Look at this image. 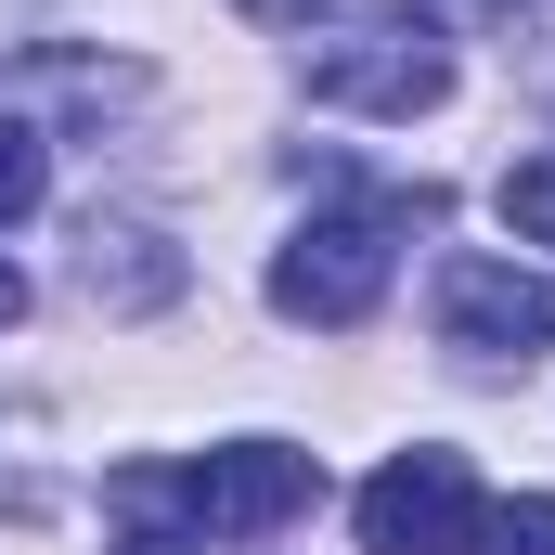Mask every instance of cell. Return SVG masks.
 <instances>
[{
    "mask_svg": "<svg viewBox=\"0 0 555 555\" xmlns=\"http://www.w3.org/2000/svg\"><path fill=\"white\" fill-rule=\"evenodd\" d=\"M310 491H323V465H310L297 439H220V452H194V465H130V478H117V504H130V517H181L194 543L284 530Z\"/></svg>",
    "mask_w": 555,
    "mask_h": 555,
    "instance_id": "cell-1",
    "label": "cell"
},
{
    "mask_svg": "<svg viewBox=\"0 0 555 555\" xmlns=\"http://www.w3.org/2000/svg\"><path fill=\"white\" fill-rule=\"evenodd\" d=\"M401 272V246H388V220L375 207H323V220H297L272 259V310L284 323H362L375 297Z\"/></svg>",
    "mask_w": 555,
    "mask_h": 555,
    "instance_id": "cell-2",
    "label": "cell"
},
{
    "mask_svg": "<svg viewBox=\"0 0 555 555\" xmlns=\"http://www.w3.org/2000/svg\"><path fill=\"white\" fill-rule=\"evenodd\" d=\"M310 91L349 104V117H426V104H452V39H439V26H349V39H310Z\"/></svg>",
    "mask_w": 555,
    "mask_h": 555,
    "instance_id": "cell-3",
    "label": "cell"
},
{
    "mask_svg": "<svg viewBox=\"0 0 555 555\" xmlns=\"http://www.w3.org/2000/svg\"><path fill=\"white\" fill-rule=\"evenodd\" d=\"M465 530H478L465 452H388L362 478V555H465Z\"/></svg>",
    "mask_w": 555,
    "mask_h": 555,
    "instance_id": "cell-4",
    "label": "cell"
},
{
    "mask_svg": "<svg viewBox=\"0 0 555 555\" xmlns=\"http://www.w3.org/2000/svg\"><path fill=\"white\" fill-rule=\"evenodd\" d=\"M439 336L452 349H543L555 336V284L465 246V259H439Z\"/></svg>",
    "mask_w": 555,
    "mask_h": 555,
    "instance_id": "cell-5",
    "label": "cell"
},
{
    "mask_svg": "<svg viewBox=\"0 0 555 555\" xmlns=\"http://www.w3.org/2000/svg\"><path fill=\"white\" fill-rule=\"evenodd\" d=\"M465 555H555V491H517V504H478Z\"/></svg>",
    "mask_w": 555,
    "mask_h": 555,
    "instance_id": "cell-6",
    "label": "cell"
},
{
    "mask_svg": "<svg viewBox=\"0 0 555 555\" xmlns=\"http://www.w3.org/2000/svg\"><path fill=\"white\" fill-rule=\"evenodd\" d=\"M39 194H52V142L26 130V117H0V220H26Z\"/></svg>",
    "mask_w": 555,
    "mask_h": 555,
    "instance_id": "cell-7",
    "label": "cell"
},
{
    "mask_svg": "<svg viewBox=\"0 0 555 555\" xmlns=\"http://www.w3.org/2000/svg\"><path fill=\"white\" fill-rule=\"evenodd\" d=\"M504 233H530V246H555V155H530V168H504Z\"/></svg>",
    "mask_w": 555,
    "mask_h": 555,
    "instance_id": "cell-8",
    "label": "cell"
},
{
    "mask_svg": "<svg viewBox=\"0 0 555 555\" xmlns=\"http://www.w3.org/2000/svg\"><path fill=\"white\" fill-rule=\"evenodd\" d=\"M117 555H207V543H194V530H130Z\"/></svg>",
    "mask_w": 555,
    "mask_h": 555,
    "instance_id": "cell-9",
    "label": "cell"
},
{
    "mask_svg": "<svg viewBox=\"0 0 555 555\" xmlns=\"http://www.w3.org/2000/svg\"><path fill=\"white\" fill-rule=\"evenodd\" d=\"M246 13H259V26H310L323 0H246Z\"/></svg>",
    "mask_w": 555,
    "mask_h": 555,
    "instance_id": "cell-10",
    "label": "cell"
},
{
    "mask_svg": "<svg viewBox=\"0 0 555 555\" xmlns=\"http://www.w3.org/2000/svg\"><path fill=\"white\" fill-rule=\"evenodd\" d=\"M0 323H26V272L13 259H0Z\"/></svg>",
    "mask_w": 555,
    "mask_h": 555,
    "instance_id": "cell-11",
    "label": "cell"
}]
</instances>
